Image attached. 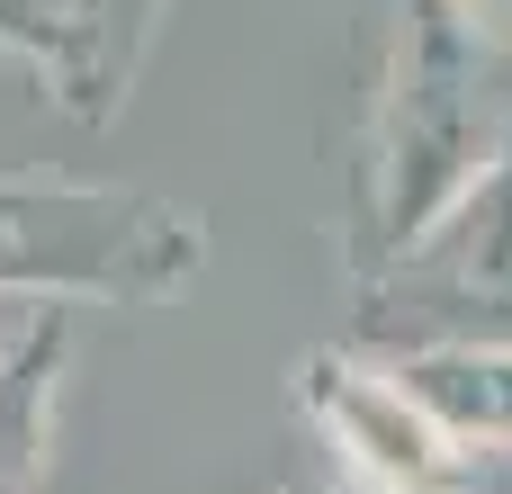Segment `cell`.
I'll list each match as a JSON object with an SVG mask.
<instances>
[{
    "instance_id": "6da1fadb",
    "label": "cell",
    "mask_w": 512,
    "mask_h": 494,
    "mask_svg": "<svg viewBox=\"0 0 512 494\" xmlns=\"http://www.w3.org/2000/svg\"><path fill=\"white\" fill-rule=\"evenodd\" d=\"M486 45L441 0H369L351 126H342V261L378 279L504 144L486 108Z\"/></svg>"
},
{
    "instance_id": "7a4b0ae2",
    "label": "cell",
    "mask_w": 512,
    "mask_h": 494,
    "mask_svg": "<svg viewBox=\"0 0 512 494\" xmlns=\"http://www.w3.org/2000/svg\"><path fill=\"white\" fill-rule=\"evenodd\" d=\"M207 270V216L153 189L0 171V297L162 306Z\"/></svg>"
},
{
    "instance_id": "3957f363",
    "label": "cell",
    "mask_w": 512,
    "mask_h": 494,
    "mask_svg": "<svg viewBox=\"0 0 512 494\" xmlns=\"http://www.w3.org/2000/svg\"><path fill=\"white\" fill-rule=\"evenodd\" d=\"M360 333L351 351L396 360L432 342H512V126L486 171L378 270L360 279Z\"/></svg>"
},
{
    "instance_id": "277c9868",
    "label": "cell",
    "mask_w": 512,
    "mask_h": 494,
    "mask_svg": "<svg viewBox=\"0 0 512 494\" xmlns=\"http://www.w3.org/2000/svg\"><path fill=\"white\" fill-rule=\"evenodd\" d=\"M297 405H306V423L324 432L342 486H360V494H477V477H486L477 450H459V441L405 396V378H396L387 360L351 351V342L297 360Z\"/></svg>"
},
{
    "instance_id": "5b68a950",
    "label": "cell",
    "mask_w": 512,
    "mask_h": 494,
    "mask_svg": "<svg viewBox=\"0 0 512 494\" xmlns=\"http://www.w3.org/2000/svg\"><path fill=\"white\" fill-rule=\"evenodd\" d=\"M171 0H0V54H18L45 99L81 126H108L162 36Z\"/></svg>"
},
{
    "instance_id": "8992f818",
    "label": "cell",
    "mask_w": 512,
    "mask_h": 494,
    "mask_svg": "<svg viewBox=\"0 0 512 494\" xmlns=\"http://www.w3.org/2000/svg\"><path fill=\"white\" fill-rule=\"evenodd\" d=\"M387 369L459 450L512 459V342H432V351H396Z\"/></svg>"
},
{
    "instance_id": "52a82bcc",
    "label": "cell",
    "mask_w": 512,
    "mask_h": 494,
    "mask_svg": "<svg viewBox=\"0 0 512 494\" xmlns=\"http://www.w3.org/2000/svg\"><path fill=\"white\" fill-rule=\"evenodd\" d=\"M63 360H72V324H63V315L27 324V342H9V360H0V494H36L45 486Z\"/></svg>"
},
{
    "instance_id": "ba28073f",
    "label": "cell",
    "mask_w": 512,
    "mask_h": 494,
    "mask_svg": "<svg viewBox=\"0 0 512 494\" xmlns=\"http://www.w3.org/2000/svg\"><path fill=\"white\" fill-rule=\"evenodd\" d=\"M441 9H450L486 54H512V0H441Z\"/></svg>"
},
{
    "instance_id": "9c48e42d",
    "label": "cell",
    "mask_w": 512,
    "mask_h": 494,
    "mask_svg": "<svg viewBox=\"0 0 512 494\" xmlns=\"http://www.w3.org/2000/svg\"><path fill=\"white\" fill-rule=\"evenodd\" d=\"M270 494H360V486H342V477H288V486H270Z\"/></svg>"
},
{
    "instance_id": "30bf717a",
    "label": "cell",
    "mask_w": 512,
    "mask_h": 494,
    "mask_svg": "<svg viewBox=\"0 0 512 494\" xmlns=\"http://www.w3.org/2000/svg\"><path fill=\"white\" fill-rule=\"evenodd\" d=\"M0 360H9V342H0Z\"/></svg>"
}]
</instances>
